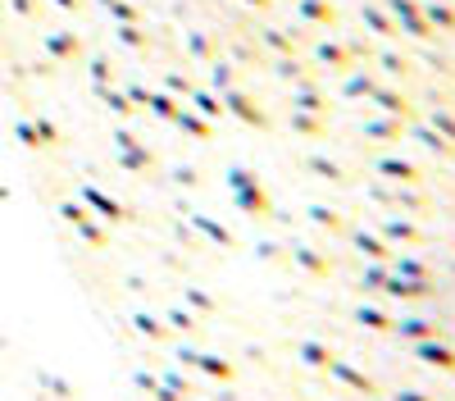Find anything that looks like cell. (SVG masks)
<instances>
[{
    "instance_id": "6da1fadb",
    "label": "cell",
    "mask_w": 455,
    "mask_h": 401,
    "mask_svg": "<svg viewBox=\"0 0 455 401\" xmlns=\"http://www.w3.org/2000/svg\"><path fill=\"white\" fill-rule=\"evenodd\" d=\"M228 188H233V201H237V210H246V214H255V219H274L278 210H274V196H269V188L251 173V169H228Z\"/></svg>"
},
{
    "instance_id": "7a4b0ae2",
    "label": "cell",
    "mask_w": 455,
    "mask_h": 401,
    "mask_svg": "<svg viewBox=\"0 0 455 401\" xmlns=\"http://www.w3.org/2000/svg\"><path fill=\"white\" fill-rule=\"evenodd\" d=\"M373 201H383V205H392L396 214H410V219H428L433 214V196H428V188H401V182H378L373 188Z\"/></svg>"
},
{
    "instance_id": "3957f363",
    "label": "cell",
    "mask_w": 455,
    "mask_h": 401,
    "mask_svg": "<svg viewBox=\"0 0 455 401\" xmlns=\"http://www.w3.org/2000/svg\"><path fill=\"white\" fill-rule=\"evenodd\" d=\"M378 233H383L392 246H405V251H424V246H433V233L419 224V219H410V214H387Z\"/></svg>"
},
{
    "instance_id": "277c9868",
    "label": "cell",
    "mask_w": 455,
    "mask_h": 401,
    "mask_svg": "<svg viewBox=\"0 0 455 401\" xmlns=\"http://www.w3.org/2000/svg\"><path fill=\"white\" fill-rule=\"evenodd\" d=\"M287 265H296L306 278H315V283H323V278H332V269H337V261L328 251H319V246H306V242H296L291 251H287Z\"/></svg>"
},
{
    "instance_id": "5b68a950",
    "label": "cell",
    "mask_w": 455,
    "mask_h": 401,
    "mask_svg": "<svg viewBox=\"0 0 455 401\" xmlns=\"http://www.w3.org/2000/svg\"><path fill=\"white\" fill-rule=\"evenodd\" d=\"M332 383H341V388H347V392H355V397H383V388H378V379H369L364 370H355V365L351 360H337L332 356V365H328V370H323Z\"/></svg>"
},
{
    "instance_id": "8992f818",
    "label": "cell",
    "mask_w": 455,
    "mask_h": 401,
    "mask_svg": "<svg viewBox=\"0 0 455 401\" xmlns=\"http://www.w3.org/2000/svg\"><path fill=\"white\" fill-rule=\"evenodd\" d=\"M410 351H414V360H424L428 370H437V374H451V379H455V347H451V338L410 342Z\"/></svg>"
},
{
    "instance_id": "52a82bcc",
    "label": "cell",
    "mask_w": 455,
    "mask_h": 401,
    "mask_svg": "<svg viewBox=\"0 0 455 401\" xmlns=\"http://www.w3.org/2000/svg\"><path fill=\"white\" fill-rule=\"evenodd\" d=\"M178 360L187 365V370H201V374H210L214 383H233V379H237L233 360H223V356H205V351H192V347H182V351H178Z\"/></svg>"
},
{
    "instance_id": "ba28073f",
    "label": "cell",
    "mask_w": 455,
    "mask_h": 401,
    "mask_svg": "<svg viewBox=\"0 0 455 401\" xmlns=\"http://www.w3.org/2000/svg\"><path fill=\"white\" fill-rule=\"evenodd\" d=\"M378 178H383V182H401V188H428V173L414 160H401V156H383V160H378Z\"/></svg>"
},
{
    "instance_id": "9c48e42d",
    "label": "cell",
    "mask_w": 455,
    "mask_h": 401,
    "mask_svg": "<svg viewBox=\"0 0 455 401\" xmlns=\"http://www.w3.org/2000/svg\"><path fill=\"white\" fill-rule=\"evenodd\" d=\"M387 297L392 301H433L437 297V283L433 278H401V274H387Z\"/></svg>"
},
{
    "instance_id": "30bf717a",
    "label": "cell",
    "mask_w": 455,
    "mask_h": 401,
    "mask_svg": "<svg viewBox=\"0 0 455 401\" xmlns=\"http://www.w3.org/2000/svg\"><path fill=\"white\" fill-rule=\"evenodd\" d=\"M351 237V246L364 255V261H373V265H392V255H396V246L383 237V233H369V229H351L347 233Z\"/></svg>"
},
{
    "instance_id": "8fae6325",
    "label": "cell",
    "mask_w": 455,
    "mask_h": 401,
    "mask_svg": "<svg viewBox=\"0 0 455 401\" xmlns=\"http://www.w3.org/2000/svg\"><path fill=\"white\" fill-rule=\"evenodd\" d=\"M114 146H119V164L124 169H132V173H141V169H156V156L146 151V146L128 132V128H119L114 132Z\"/></svg>"
},
{
    "instance_id": "7c38bea8",
    "label": "cell",
    "mask_w": 455,
    "mask_h": 401,
    "mask_svg": "<svg viewBox=\"0 0 455 401\" xmlns=\"http://www.w3.org/2000/svg\"><path fill=\"white\" fill-rule=\"evenodd\" d=\"M64 219H68L73 229H78V237H83L87 246H96V251H105V246H109V233L96 224V219H92L83 205H64Z\"/></svg>"
},
{
    "instance_id": "4fadbf2b",
    "label": "cell",
    "mask_w": 455,
    "mask_h": 401,
    "mask_svg": "<svg viewBox=\"0 0 455 401\" xmlns=\"http://www.w3.org/2000/svg\"><path fill=\"white\" fill-rule=\"evenodd\" d=\"M83 201L105 219V224H128V219H132V210L124 205V201H114V196H105L100 188H83Z\"/></svg>"
},
{
    "instance_id": "5bb4252c",
    "label": "cell",
    "mask_w": 455,
    "mask_h": 401,
    "mask_svg": "<svg viewBox=\"0 0 455 401\" xmlns=\"http://www.w3.org/2000/svg\"><path fill=\"white\" fill-rule=\"evenodd\" d=\"M392 333H396L401 342H428V338H446V328L433 324V319H424V315H414V319H396Z\"/></svg>"
},
{
    "instance_id": "9a60e30c",
    "label": "cell",
    "mask_w": 455,
    "mask_h": 401,
    "mask_svg": "<svg viewBox=\"0 0 455 401\" xmlns=\"http://www.w3.org/2000/svg\"><path fill=\"white\" fill-rule=\"evenodd\" d=\"M223 109H233V115L242 119V124H251V128H269V115L251 100V96H242V92H228L223 96Z\"/></svg>"
},
{
    "instance_id": "2e32d148",
    "label": "cell",
    "mask_w": 455,
    "mask_h": 401,
    "mask_svg": "<svg viewBox=\"0 0 455 401\" xmlns=\"http://www.w3.org/2000/svg\"><path fill=\"white\" fill-rule=\"evenodd\" d=\"M306 169H310L315 178H323V182H337V188L355 182V173H351V169H341V164H337V160H328V156H310V160H306Z\"/></svg>"
},
{
    "instance_id": "e0dca14e",
    "label": "cell",
    "mask_w": 455,
    "mask_h": 401,
    "mask_svg": "<svg viewBox=\"0 0 455 401\" xmlns=\"http://www.w3.org/2000/svg\"><path fill=\"white\" fill-rule=\"evenodd\" d=\"M132 333H137V338H146V342H169L173 328H169L160 315H146V310H137V315H132Z\"/></svg>"
},
{
    "instance_id": "ac0fdd59",
    "label": "cell",
    "mask_w": 455,
    "mask_h": 401,
    "mask_svg": "<svg viewBox=\"0 0 455 401\" xmlns=\"http://www.w3.org/2000/svg\"><path fill=\"white\" fill-rule=\"evenodd\" d=\"M306 214H310V224H315V229H323L328 237H347V233H351L347 219H341L337 210H328V205H310Z\"/></svg>"
},
{
    "instance_id": "d6986e66",
    "label": "cell",
    "mask_w": 455,
    "mask_h": 401,
    "mask_svg": "<svg viewBox=\"0 0 455 401\" xmlns=\"http://www.w3.org/2000/svg\"><path fill=\"white\" fill-rule=\"evenodd\" d=\"M192 224H196V229H201V233H205L214 246H223V251H237V233H233V229H223L219 219H210V214H192Z\"/></svg>"
},
{
    "instance_id": "ffe728a7",
    "label": "cell",
    "mask_w": 455,
    "mask_h": 401,
    "mask_svg": "<svg viewBox=\"0 0 455 401\" xmlns=\"http://www.w3.org/2000/svg\"><path fill=\"white\" fill-rule=\"evenodd\" d=\"M296 360H300V365H310V370H328V365H332V347L306 338V342H296Z\"/></svg>"
},
{
    "instance_id": "44dd1931",
    "label": "cell",
    "mask_w": 455,
    "mask_h": 401,
    "mask_svg": "<svg viewBox=\"0 0 455 401\" xmlns=\"http://www.w3.org/2000/svg\"><path fill=\"white\" fill-rule=\"evenodd\" d=\"M392 274H401V278H433V265L428 261H419V255H392V265H387Z\"/></svg>"
},
{
    "instance_id": "7402d4cb",
    "label": "cell",
    "mask_w": 455,
    "mask_h": 401,
    "mask_svg": "<svg viewBox=\"0 0 455 401\" xmlns=\"http://www.w3.org/2000/svg\"><path fill=\"white\" fill-rule=\"evenodd\" d=\"M355 324L364 328V333H392L396 319H392L387 310H378V306H360V310H355Z\"/></svg>"
},
{
    "instance_id": "603a6c76",
    "label": "cell",
    "mask_w": 455,
    "mask_h": 401,
    "mask_svg": "<svg viewBox=\"0 0 455 401\" xmlns=\"http://www.w3.org/2000/svg\"><path fill=\"white\" fill-rule=\"evenodd\" d=\"M364 137L369 141H401L405 137V119H373V124H364Z\"/></svg>"
},
{
    "instance_id": "cb8c5ba5",
    "label": "cell",
    "mask_w": 455,
    "mask_h": 401,
    "mask_svg": "<svg viewBox=\"0 0 455 401\" xmlns=\"http://www.w3.org/2000/svg\"><path fill=\"white\" fill-rule=\"evenodd\" d=\"M414 137H419V141H424V151H433L437 160H451V156H455V146H451L437 128H414Z\"/></svg>"
},
{
    "instance_id": "d4e9b609",
    "label": "cell",
    "mask_w": 455,
    "mask_h": 401,
    "mask_svg": "<svg viewBox=\"0 0 455 401\" xmlns=\"http://www.w3.org/2000/svg\"><path fill=\"white\" fill-rule=\"evenodd\" d=\"M373 100L383 105L392 119H410V115H414V109H410V100H405L401 92H378V87H373Z\"/></svg>"
},
{
    "instance_id": "484cf974",
    "label": "cell",
    "mask_w": 455,
    "mask_h": 401,
    "mask_svg": "<svg viewBox=\"0 0 455 401\" xmlns=\"http://www.w3.org/2000/svg\"><path fill=\"white\" fill-rule=\"evenodd\" d=\"M173 124H178L187 137H196V141H205V137H210V124H205L201 115H192V109H178V115H173Z\"/></svg>"
},
{
    "instance_id": "4316f807",
    "label": "cell",
    "mask_w": 455,
    "mask_h": 401,
    "mask_svg": "<svg viewBox=\"0 0 455 401\" xmlns=\"http://www.w3.org/2000/svg\"><path fill=\"white\" fill-rule=\"evenodd\" d=\"M387 274H392L387 265H373V261H369L364 274H360V292H383V287H387Z\"/></svg>"
},
{
    "instance_id": "83f0119b",
    "label": "cell",
    "mask_w": 455,
    "mask_h": 401,
    "mask_svg": "<svg viewBox=\"0 0 455 401\" xmlns=\"http://www.w3.org/2000/svg\"><path fill=\"white\" fill-rule=\"evenodd\" d=\"M182 301L192 306L196 315H214V310H219V301L210 297V292H201V287H182Z\"/></svg>"
},
{
    "instance_id": "f1b7e54d",
    "label": "cell",
    "mask_w": 455,
    "mask_h": 401,
    "mask_svg": "<svg viewBox=\"0 0 455 401\" xmlns=\"http://www.w3.org/2000/svg\"><path fill=\"white\" fill-rule=\"evenodd\" d=\"M164 324H169V328H178V333H196V328H201L196 310H182V306H173V310L164 315Z\"/></svg>"
},
{
    "instance_id": "f546056e",
    "label": "cell",
    "mask_w": 455,
    "mask_h": 401,
    "mask_svg": "<svg viewBox=\"0 0 455 401\" xmlns=\"http://www.w3.org/2000/svg\"><path fill=\"white\" fill-rule=\"evenodd\" d=\"M291 128H296L300 137H323V132H328V128H323V119L306 115V109H296V115H291Z\"/></svg>"
},
{
    "instance_id": "4dcf8cb0",
    "label": "cell",
    "mask_w": 455,
    "mask_h": 401,
    "mask_svg": "<svg viewBox=\"0 0 455 401\" xmlns=\"http://www.w3.org/2000/svg\"><path fill=\"white\" fill-rule=\"evenodd\" d=\"M291 105H296V109H306V115H323V109H328L319 92H296V96H291Z\"/></svg>"
},
{
    "instance_id": "1f68e13d",
    "label": "cell",
    "mask_w": 455,
    "mask_h": 401,
    "mask_svg": "<svg viewBox=\"0 0 455 401\" xmlns=\"http://www.w3.org/2000/svg\"><path fill=\"white\" fill-rule=\"evenodd\" d=\"M428 128H437V132H442V137H446V141L455 146V115H451V109H437Z\"/></svg>"
},
{
    "instance_id": "d6a6232c",
    "label": "cell",
    "mask_w": 455,
    "mask_h": 401,
    "mask_svg": "<svg viewBox=\"0 0 455 401\" xmlns=\"http://www.w3.org/2000/svg\"><path fill=\"white\" fill-rule=\"evenodd\" d=\"M100 96L109 100V109H114V115H124V119L132 115V100H128V96H119V92H109V87H100Z\"/></svg>"
},
{
    "instance_id": "836d02e7",
    "label": "cell",
    "mask_w": 455,
    "mask_h": 401,
    "mask_svg": "<svg viewBox=\"0 0 455 401\" xmlns=\"http://www.w3.org/2000/svg\"><path fill=\"white\" fill-rule=\"evenodd\" d=\"M146 105H150V109H156V115H160V119H173V115H178V100H169V96H150Z\"/></svg>"
},
{
    "instance_id": "e575fe53",
    "label": "cell",
    "mask_w": 455,
    "mask_h": 401,
    "mask_svg": "<svg viewBox=\"0 0 455 401\" xmlns=\"http://www.w3.org/2000/svg\"><path fill=\"white\" fill-rule=\"evenodd\" d=\"M387 401H437V397L419 392V388H396V392H387Z\"/></svg>"
},
{
    "instance_id": "d590c367",
    "label": "cell",
    "mask_w": 455,
    "mask_h": 401,
    "mask_svg": "<svg viewBox=\"0 0 455 401\" xmlns=\"http://www.w3.org/2000/svg\"><path fill=\"white\" fill-rule=\"evenodd\" d=\"M196 109H201L205 119H219V115H223V100H214V96H205V92H201V96H196Z\"/></svg>"
},
{
    "instance_id": "8d00e7d4",
    "label": "cell",
    "mask_w": 455,
    "mask_h": 401,
    "mask_svg": "<svg viewBox=\"0 0 455 401\" xmlns=\"http://www.w3.org/2000/svg\"><path fill=\"white\" fill-rule=\"evenodd\" d=\"M160 383H169V388H173V392H178V397H187V401H192V383H187V379H182V374H178V370H169V374H164V379H160Z\"/></svg>"
},
{
    "instance_id": "74e56055",
    "label": "cell",
    "mask_w": 455,
    "mask_h": 401,
    "mask_svg": "<svg viewBox=\"0 0 455 401\" xmlns=\"http://www.w3.org/2000/svg\"><path fill=\"white\" fill-rule=\"evenodd\" d=\"M132 383H137L141 392H156V388H160V379H156V374H146V370H137V374H132Z\"/></svg>"
},
{
    "instance_id": "f35d334b",
    "label": "cell",
    "mask_w": 455,
    "mask_h": 401,
    "mask_svg": "<svg viewBox=\"0 0 455 401\" xmlns=\"http://www.w3.org/2000/svg\"><path fill=\"white\" fill-rule=\"evenodd\" d=\"M347 92H351V96H373V83H369V78H351Z\"/></svg>"
},
{
    "instance_id": "ab89813d",
    "label": "cell",
    "mask_w": 455,
    "mask_h": 401,
    "mask_svg": "<svg viewBox=\"0 0 455 401\" xmlns=\"http://www.w3.org/2000/svg\"><path fill=\"white\" fill-rule=\"evenodd\" d=\"M150 397H156V401H187V397H178V392H173L169 383H160V388H156V392H150Z\"/></svg>"
},
{
    "instance_id": "60d3db41",
    "label": "cell",
    "mask_w": 455,
    "mask_h": 401,
    "mask_svg": "<svg viewBox=\"0 0 455 401\" xmlns=\"http://www.w3.org/2000/svg\"><path fill=\"white\" fill-rule=\"evenodd\" d=\"M178 182H182V188H196L201 173H196V169H178Z\"/></svg>"
},
{
    "instance_id": "b9f144b4",
    "label": "cell",
    "mask_w": 455,
    "mask_h": 401,
    "mask_svg": "<svg viewBox=\"0 0 455 401\" xmlns=\"http://www.w3.org/2000/svg\"><path fill=\"white\" fill-rule=\"evenodd\" d=\"M169 92H182V96H192V83H187V78H169Z\"/></svg>"
},
{
    "instance_id": "7bdbcfd3",
    "label": "cell",
    "mask_w": 455,
    "mask_h": 401,
    "mask_svg": "<svg viewBox=\"0 0 455 401\" xmlns=\"http://www.w3.org/2000/svg\"><path fill=\"white\" fill-rule=\"evenodd\" d=\"M306 10H310L315 19H332V10H328V5H319V0H310V5H306Z\"/></svg>"
}]
</instances>
